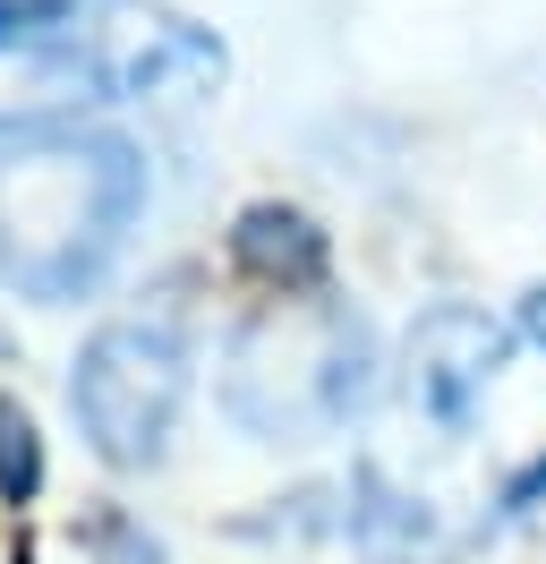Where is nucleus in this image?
<instances>
[{"label": "nucleus", "mask_w": 546, "mask_h": 564, "mask_svg": "<svg viewBox=\"0 0 546 564\" xmlns=\"http://www.w3.org/2000/svg\"><path fill=\"white\" fill-rule=\"evenodd\" d=\"M368 393H375V377H368L359 317H341L334 300H307V291H282L256 325H239L231 377H222L231 420L248 436H273V445L341 427Z\"/></svg>", "instance_id": "f03ea898"}, {"label": "nucleus", "mask_w": 546, "mask_h": 564, "mask_svg": "<svg viewBox=\"0 0 546 564\" xmlns=\"http://www.w3.org/2000/svg\"><path fill=\"white\" fill-rule=\"evenodd\" d=\"M34 479H43V454H34V420L18 402H0V496L9 505H26Z\"/></svg>", "instance_id": "6e6552de"}, {"label": "nucleus", "mask_w": 546, "mask_h": 564, "mask_svg": "<svg viewBox=\"0 0 546 564\" xmlns=\"http://www.w3.org/2000/svg\"><path fill=\"white\" fill-rule=\"evenodd\" d=\"M529 334H538V343H546V291H538V300H529Z\"/></svg>", "instance_id": "9d476101"}, {"label": "nucleus", "mask_w": 546, "mask_h": 564, "mask_svg": "<svg viewBox=\"0 0 546 564\" xmlns=\"http://www.w3.org/2000/svg\"><path fill=\"white\" fill-rule=\"evenodd\" d=\"M231 257L273 291H316L325 282V231L299 206H248L231 231Z\"/></svg>", "instance_id": "0eeeda50"}, {"label": "nucleus", "mask_w": 546, "mask_h": 564, "mask_svg": "<svg viewBox=\"0 0 546 564\" xmlns=\"http://www.w3.org/2000/svg\"><path fill=\"white\" fill-rule=\"evenodd\" d=\"M495 368H504V325L487 308H427L410 334V393L436 427H470Z\"/></svg>", "instance_id": "39448f33"}, {"label": "nucleus", "mask_w": 546, "mask_h": 564, "mask_svg": "<svg viewBox=\"0 0 546 564\" xmlns=\"http://www.w3.org/2000/svg\"><path fill=\"white\" fill-rule=\"evenodd\" d=\"M179 393H188V359H179V343L163 325H102L77 351V377H68L77 427L95 436V454L111 470H145L163 454Z\"/></svg>", "instance_id": "7ed1b4c3"}, {"label": "nucleus", "mask_w": 546, "mask_h": 564, "mask_svg": "<svg viewBox=\"0 0 546 564\" xmlns=\"http://www.w3.org/2000/svg\"><path fill=\"white\" fill-rule=\"evenodd\" d=\"M538 505H546V454L529 470H512V488H504V513H538Z\"/></svg>", "instance_id": "1a4fd4ad"}, {"label": "nucleus", "mask_w": 546, "mask_h": 564, "mask_svg": "<svg viewBox=\"0 0 546 564\" xmlns=\"http://www.w3.org/2000/svg\"><path fill=\"white\" fill-rule=\"evenodd\" d=\"M86 104H111V69H102L95 35H77L68 18L34 26V35H0V129L52 138Z\"/></svg>", "instance_id": "20e7f679"}, {"label": "nucleus", "mask_w": 546, "mask_h": 564, "mask_svg": "<svg viewBox=\"0 0 546 564\" xmlns=\"http://www.w3.org/2000/svg\"><path fill=\"white\" fill-rule=\"evenodd\" d=\"M136 206H145L136 145L95 129L26 138L0 163V274L26 300H77L129 240Z\"/></svg>", "instance_id": "f257e3e1"}, {"label": "nucleus", "mask_w": 546, "mask_h": 564, "mask_svg": "<svg viewBox=\"0 0 546 564\" xmlns=\"http://www.w3.org/2000/svg\"><path fill=\"white\" fill-rule=\"evenodd\" d=\"M95 43L111 69V95H129V104H188L222 77V52L188 18H102Z\"/></svg>", "instance_id": "423d86ee"}]
</instances>
